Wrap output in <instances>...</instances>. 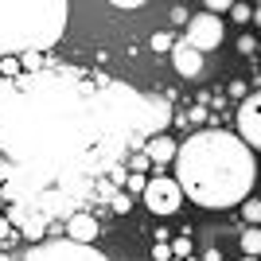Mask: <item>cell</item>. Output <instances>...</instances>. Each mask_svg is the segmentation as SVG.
I'll list each match as a JSON object with an SVG mask.
<instances>
[{
	"instance_id": "44dd1931",
	"label": "cell",
	"mask_w": 261,
	"mask_h": 261,
	"mask_svg": "<svg viewBox=\"0 0 261 261\" xmlns=\"http://www.w3.org/2000/svg\"><path fill=\"white\" fill-rule=\"evenodd\" d=\"M12 238H16V230H12V222H8V218L0 215V242H12Z\"/></svg>"
},
{
	"instance_id": "cb8c5ba5",
	"label": "cell",
	"mask_w": 261,
	"mask_h": 261,
	"mask_svg": "<svg viewBox=\"0 0 261 261\" xmlns=\"http://www.w3.org/2000/svg\"><path fill=\"white\" fill-rule=\"evenodd\" d=\"M109 4H117V8H141L144 0H109Z\"/></svg>"
},
{
	"instance_id": "ba28073f",
	"label": "cell",
	"mask_w": 261,
	"mask_h": 261,
	"mask_svg": "<svg viewBox=\"0 0 261 261\" xmlns=\"http://www.w3.org/2000/svg\"><path fill=\"white\" fill-rule=\"evenodd\" d=\"M175 148H179V144H175L168 133H156L152 141L144 144V156H148L152 164H168V160H175Z\"/></svg>"
},
{
	"instance_id": "ac0fdd59",
	"label": "cell",
	"mask_w": 261,
	"mask_h": 261,
	"mask_svg": "<svg viewBox=\"0 0 261 261\" xmlns=\"http://www.w3.org/2000/svg\"><path fill=\"white\" fill-rule=\"evenodd\" d=\"M144 184H148V179H144L141 172H129V175H125V187H129V195H133V191H144Z\"/></svg>"
},
{
	"instance_id": "52a82bcc",
	"label": "cell",
	"mask_w": 261,
	"mask_h": 261,
	"mask_svg": "<svg viewBox=\"0 0 261 261\" xmlns=\"http://www.w3.org/2000/svg\"><path fill=\"white\" fill-rule=\"evenodd\" d=\"M66 238H74L78 246L94 242V238H98V218H94V215H86V211L70 215V222H66Z\"/></svg>"
},
{
	"instance_id": "9c48e42d",
	"label": "cell",
	"mask_w": 261,
	"mask_h": 261,
	"mask_svg": "<svg viewBox=\"0 0 261 261\" xmlns=\"http://www.w3.org/2000/svg\"><path fill=\"white\" fill-rule=\"evenodd\" d=\"M242 253H246V257H261V226H246V234H242Z\"/></svg>"
},
{
	"instance_id": "8fae6325",
	"label": "cell",
	"mask_w": 261,
	"mask_h": 261,
	"mask_svg": "<svg viewBox=\"0 0 261 261\" xmlns=\"http://www.w3.org/2000/svg\"><path fill=\"white\" fill-rule=\"evenodd\" d=\"M230 20L234 23H250V16H253V4H246V0H234V4H230Z\"/></svg>"
},
{
	"instance_id": "9a60e30c",
	"label": "cell",
	"mask_w": 261,
	"mask_h": 261,
	"mask_svg": "<svg viewBox=\"0 0 261 261\" xmlns=\"http://www.w3.org/2000/svg\"><path fill=\"white\" fill-rule=\"evenodd\" d=\"M0 74H20V55H0Z\"/></svg>"
},
{
	"instance_id": "7402d4cb",
	"label": "cell",
	"mask_w": 261,
	"mask_h": 261,
	"mask_svg": "<svg viewBox=\"0 0 261 261\" xmlns=\"http://www.w3.org/2000/svg\"><path fill=\"white\" fill-rule=\"evenodd\" d=\"M191 20V12L184 8V4H179V8H172V23H187Z\"/></svg>"
},
{
	"instance_id": "e0dca14e",
	"label": "cell",
	"mask_w": 261,
	"mask_h": 261,
	"mask_svg": "<svg viewBox=\"0 0 261 261\" xmlns=\"http://www.w3.org/2000/svg\"><path fill=\"white\" fill-rule=\"evenodd\" d=\"M238 55H257V39H253L250 32L238 35Z\"/></svg>"
},
{
	"instance_id": "277c9868",
	"label": "cell",
	"mask_w": 261,
	"mask_h": 261,
	"mask_svg": "<svg viewBox=\"0 0 261 261\" xmlns=\"http://www.w3.org/2000/svg\"><path fill=\"white\" fill-rule=\"evenodd\" d=\"M184 28H187L184 39H187L191 47H199L203 55L215 51V47H222V20H218L215 12H199V16H191Z\"/></svg>"
},
{
	"instance_id": "d4e9b609",
	"label": "cell",
	"mask_w": 261,
	"mask_h": 261,
	"mask_svg": "<svg viewBox=\"0 0 261 261\" xmlns=\"http://www.w3.org/2000/svg\"><path fill=\"white\" fill-rule=\"evenodd\" d=\"M250 23H253V28H261V0L253 4V16H250Z\"/></svg>"
},
{
	"instance_id": "603a6c76",
	"label": "cell",
	"mask_w": 261,
	"mask_h": 261,
	"mask_svg": "<svg viewBox=\"0 0 261 261\" xmlns=\"http://www.w3.org/2000/svg\"><path fill=\"white\" fill-rule=\"evenodd\" d=\"M230 94H234V98H246V94H250V86H246V82H230Z\"/></svg>"
},
{
	"instance_id": "2e32d148",
	"label": "cell",
	"mask_w": 261,
	"mask_h": 261,
	"mask_svg": "<svg viewBox=\"0 0 261 261\" xmlns=\"http://www.w3.org/2000/svg\"><path fill=\"white\" fill-rule=\"evenodd\" d=\"M172 43H175V35H168V32H156L152 35V51L160 55V51H172Z\"/></svg>"
},
{
	"instance_id": "484cf974",
	"label": "cell",
	"mask_w": 261,
	"mask_h": 261,
	"mask_svg": "<svg viewBox=\"0 0 261 261\" xmlns=\"http://www.w3.org/2000/svg\"><path fill=\"white\" fill-rule=\"evenodd\" d=\"M218 257H222V253H218V250H215V246H211V250H207V253H203V261H218Z\"/></svg>"
},
{
	"instance_id": "ffe728a7",
	"label": "cell",
	"mask_w": 261,
	"mask_h": 261,
	"mask_svg": "<svg viewBox=\"0 0 261 261\" xmlns=\"http://www.w3.org/2000/svg\"><path fill=\"white\" fill-rule=\"evenodd\" d=\"M203 4H207V12H215V16H222V12H226L230 4H234V0H203Z\"/></svg>"
},
{
	"instance_id": "6da1fadb",
	"label": "cell",
	"mask_w": 261,
	"mask_h": 261,
	"mask_svg": "<svg viewBox=\"0 0 261 261\" xmlns=\"http://www.w3.org/2000/svg\"><path fill=\"white\" fill-rule=\"evenodd\" d=\"M175 184L195 207L226 211L253 191L257 160L242 137L226 129H199L175 148Z\"/></svg>"
},
{
	"instance_id": "7c38bea8",
	"label": "cell",
	"mask_w": 261,
	"mask_h": 261,
	"mask_svg": "<svg viewBox=\"0 0 261 261\" xmlns=\"http://www.w3.org/2000/svg\"><path fill=\"white\" fill-rule=\"evenodd\" d=\"M109 207H113V215H129L133 211V195L129 191H117V195L109 199Z\"/></svg>"
},
{
	"instance_id": "5bb4252c",
	"label": "cell",
	"mask_w": 261,
	"mask_h": 261,
	"mask_svg": "<svg viewBox=\"0 0 261 261\" xmlns=\"http://www.w3.org/2000/svg\"><path fill=\"white\" fill-rule=\"evenodd\" d=\"M168 246H172V261L191 257V238H175V242H168Z\"/></svg>"
},
{
	"instance_id": "7a4b0ae2",
	"label": "cell",
	"mask_w": 261,
	"mask_h": 261,
	"mask_svg": "<svg viewBox=\"0 0 261 261\" xmlns=\"http://www.w3.org/2000/svg\"><path fill=\"white\" fill-rule=\"evenodd\" d=\"M70 0H0V55L51 51L66 32Z\"/></svg>"
},
{
	"instance_id": "4fadbf2b",
	"label": "cell",
	"mask_w": 261,
	"mask_h": 261,
	"mask_svg": "<svg viewBox=\"0 0 261 261\" xmlns=\"http://www.w3.org/2000/svg\"><path fill=\"white\" fill-rule=\"evenodd\" d=\"M43 51H20V70H39Z\"/></svg>"
},
{
	"instance_id": "4316f807",
	"label": "cell",
	"mask_w": 261,
	"mask_h": 261,
	"mask_svg": "<svg viewBox=\"0 0 261 261\" xmlns=\"http://www.w3.org/2000/svg\"><path fill=\"white\" fill-rule=\"evenodd\" d=\"M242 261H261V257H242Z\"/></svg>"
},
{
	"instance_id": "5b68a950",
	"label": "cell",
	"mask_w": 261,
	"mask_h": 261,
	"mask_svg": "<svg viewBox=\"0 0 261 261\" xmlns=\"http://www.w3.org/2000/svg\"><path fill=\"white\" fill-rule=\"evenodd\" d=\"M238 137L250 144L253 152H261V90H250L238 106Z\"/></svg>"
},
{
	"instance_id": "8992f818",
	"label": "cell",
	"mask_w": 261,
	"mask_h": 261,
	"mask_svg": "<svg viewBox=\"0 0 261 261\" xmlns=\"http://www.w3.org/2000/svg\"><path fill=\"white\" fill-rule=\"evenodd\" d=\"M168 55H172V66H175V74H179V78H199V74H203V51L191 47L187 39H175Z\"/></svg>"
},
{
	"instance_id": "d6986e66",
	"label": "cell",
	"mask_w": 261,
	"mask_h": 261,
	"mask_svg": "<svg viewBox=\"0 0 261 261\" xmlns=\"http://www.w3.org/2000/svg\"><path fill=\"white\" fill-rule=\"evenodd\" d=\"M152 261H172V246H168V242H156L152 246Z\"/></svg>"
},
{
	"instance_id": "83f0119b",
	"label": "cell",
	"mask_w": 261,
	"mask_h": 261,
	"mask_svg": "<svg viewBox=\"0 0 261 261\" xmlns=\"http://www.w3.org/2000/svg\"><path fill=\"white\" fill-rule=\"evenodd\" d=\"M0 215H4V199H0Z\"/></svg>"
},
{
	"instance_id": "3957f363",
	"label": "cell",
	"mask_w": 261,
	"mask_h": 261,
	"mask_svg": "<svg viewBox=\"0 0 261 261\" xmlns=\"http://www.w3.org/2000/svg\"><path fill=\"white\" fill-rule=\"evenodd\" d=\"M144 207L152 211V215L168 218L179 211V203H184V191H179V184H175V175H152L148 184H144Z\"/></svg>"
},
{
	"instance_id": "30bf717a",
	"label": "cell",
	"mask_w": 261,
	"mask_h": 261,
	"mask_svg": "<svg viewBox=\"0 0 261 261\" xmlns=\"http://www.w3.org/2000/svg\"><path fill=\"white\" fill-rule=\"evenodd\" d=\"M242 218L250 222V226H261V199H242Z\"/></svg>"
}]
</instances>
